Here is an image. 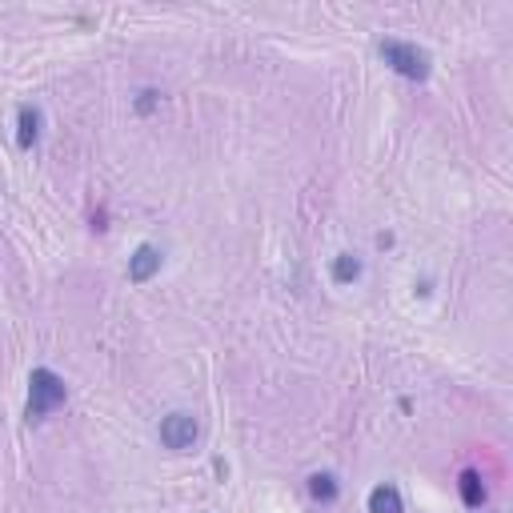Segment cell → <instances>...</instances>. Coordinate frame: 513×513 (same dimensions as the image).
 Here are the masks:
<instances>
[{
  "mask_svg": "<svg viewBox=\"0 0 513 513\" xmlns=\"http://www.w3.org/2000/svg\"><path fill=\"white\" fill-rule=\"evenodd\" d=\"M69 401V385H64L61 373L44 370V365H36L33 373H28V405H25V418L33 425H41L53 418L61 405Z\"/></svg>",
  "mask_w": 513,
  "mask_h": 513,
  "instance_id": "cell-1",
  "label": "cell"
},
{
  "mask_svg": "<svg viewBox=\"0 0 513 513\" xmlns=\"http://www.w3.org/2000/svg\"><path fill=\"white\" fill-rule=\"evenodd\" d=\"M361 257L357 253H337L333 257V269H329V273H333V285H353L357 277H361Z\"/></svg>",
  "mask_w": 513,
  "mask_h": 513,
  "instance_id": "cell-9",
  "label": "cell"
},
{
  "mask_svg": "<svg viewBox=\"0 0 513 513\" xmlns=\"http://www.w3.org/2000/svg\"><path fill=\"white\" fill-rule=\"evenodd\" d=\"M153 104H157V93H153V89H144V93H141V101H137V113H149Z\"/></svg>",
  "mask_w": 513,
  "mask_h": 513,
  "instance_id": "cell-10",
  "label": "cell"
},
{
  "mask_svg": "<svg viewBox=\"0 0 513 513\" xmlns=\"http://www.w3.org/2000/svg\"><path fill=\"white\" fill-rule=\"evenodd\" d=\"M197 438H201V425H197L192 413L177 409V413H169V418H161V445H164V449L189 453L192 445H197Z\"/></svg>",
  "mask_w": 513,
  "mask_h": 513,
  "instance_id": "cell-3",
  "label": "cell"
},
{
  "mask_svg": "<svg viewBox=\"0 0 513 513\" xmlns=\"http://www.w3.org/2000/svg\"><path fill=\"white\" fill-rule=\"evenodd\" d=\"M370 513H405V501H401V489L393 481H381V486L370 489Z\"/></svg>",
  "mask_w": 513,
  "mask_h": 513,
  "instance_id": "cell-7",
  "label": "cell"
},
{
  "mask_svg": "<svg viewBox=\"0 0 513 513\" xmlns=\"http://www.w3.org/2000/svg\"><path fill=\"white\" fill-rule=\"evenodd\" d=\"M377 53H381V61L390 64V69L397 76H405V81H429V73H433V56L425 53L421 44H413V41H381L377 44Z\"/></svg>",
  "mask_w": 513,
  "mask_h": 513,
  "instance_id": "cell-2",
  "label": "cell"
},
{
  "mask_svg": "<svg viewBox=\"0 0 513 513\" xmlns=\"http://www.w3.org/2000/svg\"><path fill=\"white\" fill-rule=\"evenodd\" d=\"M157 273H161V249L153 241H141L129 257V281L133 285H149Z\"/></svg>",
  "mask_w": 513,
  "mask_h": 513,
  "instance_id": "cell-4",
  "label": "cell"
},
{
  "mask_svg": "<svg viewBox=\"0 0 513 513\" xmlns=\"http://www.w3.org/2000/svg\"><path fill=\"white\" fill-rule=\"evenodd\" d=\"M41 129H44V113L36 104H21V113H16V144H21V153H28L41 141Z\"/></svg>",
  "mask_w": 513,
  "mask_h": 513,
  "instance_id": "cell-5",
  "label": "cell"
},
{
  "mask_svg": "<svg viewBox=\"0 0 513 513\" xmlns=\"http://www.w3.org/2000/svg\"><path fill=\"white\" fill-rule=\"evenodd\" d=\"M309 498H313L317 506H333V501L341 498V481H337V473H313V478H309Z\"/></svg>",
  "mask_w": 513,
  "mask_h": 513,
  "instance_id": "cell-8",
  "label": "cell"
},
{
  "mask_svg": "<svg viewBox=\"0 0 513 513\" xmlns=\"http://www.w3.org/2000/svg\"><path fill=\"white\" fill-rule=\"evenodd\" d=\"M458 493H461V506L478 513L481 506H486V481H481V473H478V469H461Z\"/></svg>",
  "mask_w": 513,
  "mask_h": 513,
  "instance_id": "cell-6",
  "label": "cell"
}]
</instances>
